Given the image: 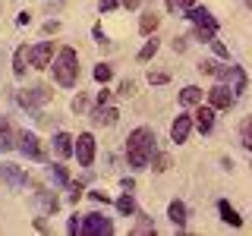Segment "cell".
Instances as JSON below:
<instances>
[{
  "label": "cell",
  "instance_id": "cell-1",
  "mask_svg": "<svg viewBox=\"0 0 252 236\" xmlns=\"http://www.w3.org/2000/svg\"><path fill=\"white\" fill-rule=\"evenodd\" d=\"M155 129H148V126H139V129L129 132V139H126V161H129L132 170H145L148 161H152L155 154Z\"/></svg>",
  "mask_w": 252,
  "mask_h": 236
},
{
  "label": "cell",
  "instance_id": "cell-2",
  "mask_svg": "<svg viewBox=\"0 0 252 236\" xmlns=\"http://www.w3.org/2000/svg\"><path fill=\"white\" fill-rule=\"evenodd\" d=\"M51 69H54L57 85H63V88H73L76 79H79V54L73 51V47H60V54L51 63Z\"/></svg>",
  "mask_w": 252,
  "mask_h": 236
},
{
  "label": "cell",
  "instance_id": "cell-3",
  "mask_svg": "<svg viewBox=\"0 0 252 236\" xmlns=\"http://www.w3.org/2000/svg\"><path fill=\"white\" fill-rule=\"evenodd\" d=\"M199 73L215 76L218 82H227V85L233 82V91H236V94L246 91V73H243L240 66H230V63H215V60H202V63H199Z\"/></svg>",
  "mask_w": 252,
  "mask_h": 236
},
{
  "label": "cell",
  "instance_id": "cell-4",
  "mask_svg": "<svg viewBox=\"0 0 252 236\" xmlns=\"http://www.w3.org/2000/svg\"><path fill=\"white\" fill-rule=\"evenodd\" d=\"M183 13H186V19L195 26V38H199V41L208 44L211 38H218V19L205 10V6H189V10H183Z\"/></svg>",
  "mask_w": 252,
  "mask_h": 236
},
{
  "label": "cell",
  "instance_id": "cell-5",
  "mask_svg": "<svg viewBox=\"0 0 252 236\" xmlns=\"http://www.w3.org/2000/svg\"><path fill=\"white\" fill-rule=\"evenodd\" d=\"M79 233L82 236H110L114 233V220L98 214V211H92V214H85L79 220Z\"/></svg>",
  "mask_w": 252,
  "mask_h": 236
},
{
  "label": "cell",
  "instance_id": "cell-6",
  "mask_svg": "<svg viewBox=\"0 0 252 236\" xmlns=\"http://www.w3.org/2000/svg\"><path fill=\"white\" fill-rule=\"evenodd\" d=\"M233 104H236V91H233L227 82H218L215 88L208 91V107H215V110H230Z\"/></svg>",
  "mask_w": 252,
  "mask_h": 236
},
{
  "label": "cell",
  "instance_id": "cell-7",
  "mask_svg": "<svg viewBox=\"0 0 252 236\" xmlns=\"http://www.w3.org/2000/svg\"><path fill=\"white\" fill-rule=\"evenodd\" d=\"M16 148L26 157H32V161H44V145L35 132H19V136H16Z\"/></svg>",
  "mask_w": 252,
  "mask_h": 236
},
{
  "label": "cell",
  "instance_id": "cell-8",
  "mask_svg": "<svg viewBox=\"0 0 252 236\" xmlns=\"http://www.w3.org/2000/svg\"><path fill=\"white\" fill-rule=\"evenodd\" d=\"M54 98V88H47V85H35V88H22L19 91V104L35 110L38 104H47V101Z\"/></svg>",
  "mask_w": 252,
  "mask_h": 236
},
{
  "label": "cell",
  "instance_id": "cell-9",
  "mask_svg": "<svg viewBox=\"0 0 252 236\" xmlns=\"http://www.w3.org/2000/svg\"><path fill=\"white\" fill-rule=\"evenodd\" d=\"M76 145H73V154L79 157V164L82 167H92V161H94V136L92 132H82L79 139H73Z\"/></svg>",
  "mask_w": 252,
  "mask_h": 236
},
{
  "label": "cell",
  "instance_id": "cell-10",
  "mask_svg": "<svg viewBox=\"0 0 252 236\" xmlns=\"http://www.w3.org/2000/svg\"><path fill=\"white\" fill-rule=\"evenodd\" d=\"M51 60H54V41H41V44H35L29 51V63L35 69H47V66H51Z\"/></svg>",
  "mask_w": 252,
  "mask_h": 236
},
{
  "label": "cell",
  "instance_id": "cell-11",
  "mask_svg": "<svg viewBox=\"0 0 252 236\" xmlns=\"http://www.w3.org/2000/svg\"><path fill=\"white\" fill-rule=\"evenodd\" d=\"M0 179H3L10 189L29 186V177H26V170H22L19 164H0Z\"/></svg>",
  "mask_w": 252,
  "mask_h": 236
},
{
  "label": "cell",
  "instance_id": "cell-12",
  "mask_svg": "<svg viewBox=\"0 0 252 236\" xmlns=\"http://www.w3.org/2000/svg\"><path fill=\"white\" fill-rule=\"evenodd\" d=\"M199 110H195L192 123L199 126V132H211L215 129V107H205V104H195Z\"/></svg>",
  "mask_w": 252,
  "mask_h": 236
},
{
  "label": "cell",
  "instance_id": "cell-13",
  "mask_svg": "<svg viewBox=\"0 0 252 236\" xmlns=\"http://www.w3.org/2000/svg\"><path fill=\"white\" fill-rule=\"evenodd\" d=\"M189 132H192V117L180 114L177 120H173V126H170V139H173V142H186Z\"/></svg>",
  "mask_w": 252,
  "mask_h": 236
},
{
  "label": "cell",
  "instance_id": "cell-14",
  "mask_svg": "<svg viewBox=\"0 0 252 236\" xmlns=\"http://www.w3.org/2000/svg\"><path fill=\"white\" fill-rule=\"evenodd\" d=\"M16 126L6 120V117H0V151H10V148H16Z\"/></svg>",
  "mask_w": 252,
  "mask_h": 236
},
{
  "label": "cell",
  "instance_id": "cell-15",
  "mask_svg": "<svg viewBox=\"0 0 252 236\" xmlns=\"http://www.w3.org/2000/svg\"><path fill=\"white\" fill-rule=\"evenodd\" d=\"M117 117H120V114H117L114 107H104V104H98V107L92 110V120L98 123V126H114V123H117Z\"/></svg>",
  "mask_w": 252,
  "mask_h": 236
},
{
  "label": "cell",
  "instance_id": "cell-16",
  "mask_svg": "<svg viewBox=\"0 0 252 236\" xmlns=\"http://www.w3.org/2000/svg\"><path fill=\"white\" fill-rule=\"evenodd\" d=\"M26 69H29V44H19L16 54H13V73L26 76Z\"/></svg>",
  "mask_w": 252,
  "mask_h": 236
},
{
  "label": "cell",
  "instance_id": "cell-17",
  "mask_svg": "<svg viewBox=\"0 0 252 236\" xmlns=\"http://www.w3.org/2000/svg\"><path fill=\"white\" fill-rule=\"evenodd\" d=\"M54 151H57V157H69L73 154V136L69 132H57L54 136Z\"/></svg>",
  "mask_w": 252,
  "mask_h": 236
},
{
  "label": "cell",
  "instance_id": "cell-18",
  "mask_svg": "<svg viewBox=\"0 0 252 236\" xmlns=\"http://www.w3.org/2000/svg\"><path fill=\"white\" fill-rule=\"evenodd\" d=\"M180 104H183V107L202 104V88H199V85H186V88L180 91Z\"/></svg>",
  "mask_w": 252,
  "mask_h": 236
},
{
  "label": "cell",
  "instance_id": "cell-19",
  "mask_svg": "<svg viewBox=\"0 0 252 236\" xmlns=\"http://www.w3.org/2000/svg\"><path fill=\"white\" fill-rule=\"evenodd\" d=\"M158 26H161V16H158L155 10H145V13H142V19H139V31H142V35H152Z\"/></svg>",
  "mask_w": 252,
  "mask_h": 236
},
{
  "label": "cell",
  "instance_id": "cell-20",
  "mask_svg": "<svg viewBox=\"0 0 252 236\" xmlns=\"http://www.w3.org/2000/svg\"><path fill=\"white\" fill-rule=\"evenodd\" d=\"M218 211H220V220H224V224H230V227L243 224V217L236 214V208H230V202H218Z\"/></svg>",
  "mask_w": 252,
  "mask_h": 236
},
{
  "label": "cell",
  "instance_id": "cell-21",
  "mask_svg": "<svg viewBox=\"0 0 252 236\" xmlns=\"http://www.w3.org/2000/svg\"><path fill=\"white\" fill-rule=\"evenodd\" d=\"M167 217H170V224L183 227V224H186V205H183V202H170V208H167Z\"/></svg>",
  "mask_w": 252,
  "mask_h": 236
},
{
  "label": "cell",
  "instance_id": "cell-22",
  "mask_svg": "<svg viewBox=\"0 0 252 236\" xmlns=\"http://www.w3.org/2000/svg\"><path fill=\"white\" fill-rule=\"evenodd\" d=\"M148 164H152V167H155L158 173H164V170L170 167V154H164V151H155V154H152V161H148Z\"/></svg>",
  "mask_w": 252,
  "mask_h": 236
},
{
  "label": "cell",
  "instance_id": "cell-23",
  "mask_svg": "<svg viewBox=\"0 0 252 236\" xmlns=\"http://www.w3.org/2000/svg\"><path fill=\"white\" fill-rule=\"evenodd\" d=\"M117 211H120V214H132V211H136V202H132V195H129V192L117 199Z\"/></svg>",
  "mask_w": 252,
  "mask_h": 236
},
{
  "label": "cell",
  "instance_id": "cell-24",
  "mask_svg": "<svg viewBox=\"0 0 252 236\" xmlns=\"http://www.w3.org/2000/svg\"><path fill=\"white\" fill-rule=\"evenodd\" d=\"M51 177H54V183L69 186V173H66V167H60V164H54V167H51Z\"/></svg>",
  "mask_w": 252,
  "mask_h": 236
},
{
  "label": "cell",
  "instance_id": "cell-25",
  "mask_svg": "<svg viewBox=\"0 0 252 236\" xmlns=\"http://www.w3.org/2000/svg\"><path fill=\"white\" fill-rule=\"evenodd\" d=\"M158 54V38H152V41H145L142 44V51H139V60H152Z\"/></svg>",
  "mask_w": 252,
  "mask_h": 236
},
{
  "label": "cell",
  "instance_id": "cell-26",
  "mask_svg": "<svg viewBox=\"0 0 252 236\" xmlns=\"http://www.w3.org/2000/svg\"><path fill=\"white\" fill-rule=\"evenodd\" d=\"M142 233H155V224L148 217H139V224L132 227V236H142Z\"/></svg>",
  "mask_w": 252,
  "mask_h": 236
},
{
  "label": "cell",
  "instance_id": "cell-27",
  "mask_svg": "<svg viewBox=\"0 0 252 236\" xmlns=\"http://www.w3.org/2000/svg\"><path fill=\"white\" fill-rule=\"evenodd\" d=\"M110 76H114V69H110L107 63H98V66H94V79H98V82H110Z\"/></svg>",
  "mask_w": 252,
  "mask_h": 236
},
{
  "label": "cell",
  "instance_id": "cell-28",
  "mask_svg": "<svg viewBox=\"0 0 252 236\" xmlns=\"http://www.w3.org/2000/svg\"><path fill=\"white\" fill-rule=\"evenodd\" d=\"M85 107H89V98H85V94H82V91H79V94H76V98H73V110H76V114H82V110H85Z\"/></svg>",
  "mask_w": 252,
  "mask_h": 236
},
{
  "label": "cell",
  "instance_id": "cell-29",
  "mask_svg": "<svg viewBox=\"0 0 252 236\" xmlns=\"http://www.w3.org/2000/svg\"><path fill=\"white\" fill-rule=\"evenodd\" d=\"M148 82H152V85H164V82H167V73H155V69H152V73H148Z\"/></svg>",
  "mask_w": 252,
  "mask_h": 236
},
{
  "label": "cell",
  "instance_id": "cell-30",
  "mask_svg": "<svg viewBox=\"0 0 252 236\" xmlns=\"http://www.w3.org/2000/svg\"><path fill=\"white\" fill-rule=\"evenodd\" d=\"M211 47H215V54H218V57H230V51H227V47L224 44H220V41H215V38H211V41H208Z\"/></svg>",
  "mask_w": 252,
  "mask_h": 236
},
{
  "label": "cell",
  "instance_id": "cell-31",
  "mask_svg": "<svg viewBox=\"0 0 252 236\" xmlns=\"http://www.w3.org/2000/svg\"><path fill=\"white\" fill-rule=\"evenodd\" d=\"M101 13H110V10H117V6H120V0H101Z\"/></svg>",
  "mask_w": 252,
  "mask_h": 236
},
{
  "label": "cell",
  "instance_id": "cell-32",
  "mask_svg": "<svg viewBox=\"0 0 252 236\" xmlns=\"http://www.w3.org/2000/svg\"><path fill=\"white\" fill-rule=\"evenodd\" d=\"M120 94H126V98H129V94H136V82H129V79H126V82L120 85Z\"/></svg>",
  "mask_w": 252,
  "mask_h": 236
},
{
  "label": "cell",
  "instance_id": "cell-33",
  "mask_svg": "<svg viewBox=\"0 0 252 236\" xmlns=\"http://www.w3.org/2000/svg\"><path fill=\"white\" fill-rule=\"evenodd\" d=\"M66 233H69V236H76V233H79V214H76V217H69V224H66Z\"/></svg>",
  "mask_w": 252,
  "mask_h": 236
},
{
  "label": "cell",
  "instance_id": "cell-34",
  "mask_svg": "<svg viewBox=\"0 0 252 236\" xmlns=\"http://www.w3.org/2000/svg\"><path fill=\"white\" fill-rule=\"evenodd\" d=\"M54 31H60V22H57V19L44 22V35H54Z\"/></svg>",
  "mask_w": 252,
  "mask_h": 236
},
{
  "label": "cell",
  "instance_id": "cell-35",
  "mask_svg": "<svg viewBox=\"0 0 252 236\" xmlns=\"http://www.w3.org/2000/svg\"><path fill=\"white\" fill-rule=\"evenodd\" d=\"M243 148H252V139H249V120L243 123Z\"/></svg>",
  "mask_w": 252,
  "mask_h": 236
},
{
  "label": "cell",
  "instance_id": "cell-36",
  "mask_svg": "<svg viewBox=\"0 0 252 236\" xmlns=\"http://www.w3.org/2000/svg\"><path fill=\"white\" fill-rule=\"evenodd\" d=\"M173 6H177V13H180V10H189V6H195V0H173Z\"/></svg>",
  "mask_w": 252,
  "mask_h": 236
},
{
  "label": "cell",
  "instance_id": "cell-37",
  "mask_svg": "<svg viewBox=\"0 0 252 236\" xmlns=\"http://www.w3.org/2000/svg\"><path fill=\"white\" fill-rule=\"evenodd\" d=\"M173 51H186V38H173Z\"/></svg>",
  "mask_w": 252,
  "mask_h": 236
},
{
  "label": "cell",
  "instance_id": "cell-38",
  "mask_svg": "<svg viewBox=\"0 0 252 236\" xmlns=\"http://www.w3.org/2000/svg\"><path fill=\"white\" fill-rule=\"evenodd\" d=\"M107 101H110V91H107V88L98 91V104H107Z\"/></svg>",
  "mask_w": 252,
  "mask_h": 236
},
{
  "label": "cell",
  "instance_id": "cell-39",
  "mask_svg": "<svg viewBox=\"0 0 252 236\" xmlns=\"http://www.w3.org/2000/svg\"><path fill=\"white\" fill-rule=\"evenodd\" d=\"M92 199H94V202H104V205L110 202V199H107V192H92Z\"/></svg>",
  "mask_w": 252,
  "mask_h": 236
},
{
  "label": "cell",
  "instance_id": "cell-40",
  "mask_svg": "<svg viewBox=\"0 0 252 236\" xmlns=\"http://www.w3.org/2000/svg\"><path fill=\"white\" fill-rule=\"evenodd\" d=\"M120 3H123V6H126V10H136V6H139V3H142V0H120Z\"/></svg>",
  "mask_w": 252,
  "mask_h": 236
},
{
  "label": "cell",
  "instance_id": "cell-41",
  "mask_svg": "<svg viewBox=\"0 0 252 236\" xmlns=\"http://www.w3.org/2000/svg\"><path fill=\"white\" fill-rule=\"evenodd\" d=\"M164 3H167V10H170V13H177V6H173V0H164Z\"/></svg>",
  "mask_w": 252,
  "mask_h": 236
}]
</instances>
